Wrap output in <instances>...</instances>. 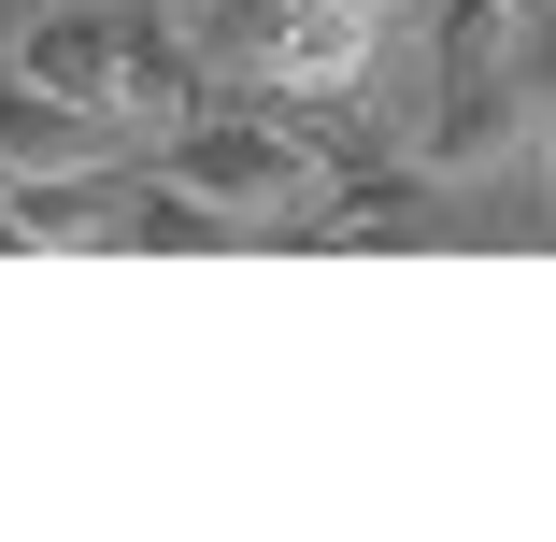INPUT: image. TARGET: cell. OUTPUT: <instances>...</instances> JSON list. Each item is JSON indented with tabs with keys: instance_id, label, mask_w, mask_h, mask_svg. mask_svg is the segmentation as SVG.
Here are the masks:
<instances>
[{
	"instance_id": "obj_5",
	"label": "cell",
	"mask_w": 556,
	"mask_h": 542,
	"mask_svg": "<svg viewBox=\"0 0 556 542\" xmlns=\"http://www.w3.org/2000/svg\"><path fill=\"white\" fill-rule=\"evenodd\" d=\"M15 72H29V86H72V100H115V72H129V0H58V15H29Z\"/></svg>"
},
{
	"instance_id": "obj_6",
	"label": "cell",
	"mask_w": 556,
	"mask_h": 542,
	"mask_svg": "<svg viewBox=\"0 0 556 542\" xmlns=\"http://www.w3.org/2000/svg\"><path fill=\"white\" fill-rule=\"evenodd\" d=\"M428 200H442L428 157H414V172H357V186L314 200V243H428Z\"/></svg>"
},
{
	"instance_id": "obj_7",
	"label": "cell",
	"mask_w": 556,
	"mask_h": 542,
	"mask_svg": "<svg viewBox=\"0 0 556 542\" xmlns=\"http://www.w3.org/2000/svg\"><path fill=\"white\" fill-rule=\"evenodd\" d=\"M528 86H542V186H556V29H542V58H528Z\"/></svg>"
},
{
	"instance_id": "obj_4",
	"label": "cell",
	"mask_w": 556,
	"mask_h": 542,
	"mask_svg": "<svg viewBox=\"0 0 556 542\" xmlns=\"http://www.w3.org/2000/svg\"><path fill=\"white\" fill-rule=\"evenodd\" d=\"M143 129L115 115V100H72V86H29L15 58H0V186H43V172H115Z\"/></svg>"
},
{
	"instance_id": "obj_3",
	"label": "cell",
	"mask_w": 556,
	"mask_h": 542,
	"mask_svg": "<svg viewBox=\"0 0 556 542\" xmlns=\"http://www.w3.org/2000/svg\"><path fill=\"white\" fill-rule=\"evenodd\" d=\"M414 157H428L442 186H514V172L542 157V86H528V72H428Z\"/></svg>"
},
{
	"instance_id": "obj_1",
	"label": "cell",
	"mask_w": 556,
	"mask_h": 542,
	"mask_svg": "<svg viewBox=\"0 0 556 542\" xmlns=\"http://www.w3.org/2000/svg\"><path fill=\"white\" fill-rule=\"evenodd\" d=\"M172 186H200L214 214H243V229H271V214H314L328 200V143L300 115H257V100H200V115L172 143H143Z\"/></svg>"
},
{
	"instance_id": "obj_2",
	"label": "cell",
	"mask_w": 556,
	"mask_h": 542,
	"mask_svg": "<svg viewBox=\"0 0 556 542\" xmlns=\"http://www.w3.org/2000/svg\"><path fill=\"white\" fill-rule=\"evenodd\" d=\"M386 29H400V0H243L229 86H271V100H300V115H328V100L371 86Z\"/></svg>"
}]
</instances>
